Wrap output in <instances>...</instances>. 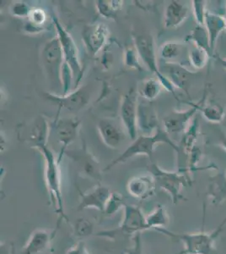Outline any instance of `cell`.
Wrapping results in <instances>:
<instances>
[{
  "label": "cell",
  "mask_w": 226,
  "mask_h": 254,
  "mask_svg": "<svg viewBox=\"0 0 226 254\" xmlns=\"http://www.w3.org/2000/svg\"><path fill=\"white\" fill-rule=\"evenodd\" d=\"M148 171L154 176L157 187L169 194L173 203H178L181 200L184 199L181 189L184 186L191 184V182L185 175L181 172L165 171L156 164L149 165Z\"/></svg>",
  "instance_id": "obj_5"
},
{
  "label": "cell",
  "mask_w": 226,
  "mask_h": 254,
  "mask_svg": "<svg viewBox=\"0 0 226 254\" xmlns=\"http://www.w3.org/2000/svg\"><path fill=\"white\" fill-rule=\"evenodd\" d=\"M53 23L57 30V38L60 41L61 47L63 50V60L64 64L71 69L73 74V78L75 81V86L77 87L80 82L83 69L79 59V51L75 44V41L71 37V35L63 28L57 18L53 17Z\"/></svg>",
  "instance_id": "obj_6"
},
{
  "label": "cell",
  "mask_w": 226,
  "mask_h": 254,
  "mask_svg": "<svg viewBox=\"0 0 226 254\" xmlns=\"http://www.w3.org/2000/svg\"><path fill=\"white\" fill-rule=\"evenodd\" d=\"M50 132V127L46 119L43 116H38L29 126L24 128L22 132V138L26 142H32L36 147L40 146H46V142Z\"/></svg>",
  "instance_id": "obj_18"
},
{
  "label": "cell",
  "mask_w": 226,
  "mask_h": 254,
  "mask_svg": "<svg viewBox=\"0 0 226 254\" xmlns=\"http://www.w3.org/2000/svg\"><path fill=\"white\" fill-rule=\"evenodd\" d=\"M204 27L209 36V45L213 53H215L218 38L221 32L226 30V17L207 10L204 19Z\"/></svg>",
  "instance_id": "obj_22"
},
{
  "label": "cell",
  "mask_w": 226,
  "mask_h": 254,
  "mask_svg": "<svg viewBox=\"0 0 226 254\" xmlns=\"http://www.w3.org/2000/svg\"><path fill=\"white\" fill-rule=\"evenodd\" d=\"M83 40L86 49L92 56H95L102 49L108 39L109 30L104 24L86 26L84 30Z\"/></svg>",
  "instance_id": "obj_17"
},
{
  "label": "cell",
  "mask_w": 226,
  "mask_h": 254,
  "mask_svg": "<svg viewBox=\"0 0 226 254\" xmlns=\"http://www.w3.org/2000/svg\"><path fill=\"white\" fill-rule=\"evenodd\" d=\"M192 9H193V14H194L195 19L198 23V26H204V19L206 15L207 9L206 1L203 0H194L192 2Z\"/></svg>",
  "instance_id": "obj_36"
},
{
  "label": "cell",
  "mask_w": 226,
  "mask_h": 254,
  "mask_svg": "<svg viewBox=\"0 0 226 254\" xmlns=\"http://www.w3.org/2000/svg\"><path fill=\"white\" fill-rule=\"evenodd\" d=\"M155 231L183 244V250L176 254H215V239L223 230L217 227L211 233L204 231L194 233H177L166 228Z\"/></svg>",
  "instance_id": "obj_3"
},
{
  "label": "cell",
  "mask_w": 226,
  "mask_h": 254,
  "mask_svg": "<svg viewBox=\"0 0 226 254\" xmlns=\"http://www.w3.org/2000/svg\"></svg>",
  "instance_id": "obj_45"
},
{
  "label": "cell",
  "mask_w": 226,
  "mask_h": 254,
  "mask_svg": "<svg viewBox=\"0 0 226 254\" xmlns=\"http://www.w3.org/2000/svg\"><path fill=\"white\" fill-rule=\"evenodd\" d=\"M137 92L131 88L123 97L120 107V117L123 127L132 140L137 137Z\"/></svg>",
  "instance_id": "obj_9"
},
{
  "label": "cell",
  "mask_w": 226,
  "mask_h": 254,
  "mask_svg": "<svg viewBox=\"0 0 226 254\" xmlns=\"http://www.w3.org/2000/svg\"><path fill=\"white\" fill-rule=\"evenodd\" d=\"M46 98L51 101L56 102L59 110L65 109L70 112H76L85 107L88 104L90 93L89 86L80 87L74 92H70L68 94L63 96L52 95L46 94Z\"/></svg>",
  "instance_id": "obj_11"
},
{
  "label": "cell",
  "mask_w": 226,
  "mask_h": 254,
  "mask_svg": "<svg viewBox=\"0 0 226 254\" xmlns=\"http://www.w3.org/2000/svg\"><path fill=\"white\" fill-rule=\"evenodd\" d=\"M147 231L146 215L139 207L126 204L123 208V220L118 229L98 232V237L113 238L118 236L130 237Z\"/></svg>",
  "instance_id": "obj_4"
},
{
  "label": "cell",
  "mask_w": 226,
  "mask_h": 254,
  "mask_svg": "<svg viewBox=\"0 0 226 254\" xmlns=\"http://www.w3.org/2000/svg\"><path fill=\"white\" fill-rule=\"evenodd\" d=\"M141 234L142 233L135 235L133 239L132 246L129 249H127L125 254H143Z\"/></svg>",
  "instance_id": "obj_38"
},
{
  "label": "cell",
  "mask_w": 226,
  "mask_h": 254,
  "mask_svg": "<svg viewBox=\"0 0 226 254\" xmlns=\"http://www.w3.org/2000/svg\"><path fill=\"white\" fill-rule=\"evenodd\" d=\"M135 44L138 55L143 60V63L149 67V69L152 72L155 73L158 80L160 81V83L162 84L163 87H165L170 93H172L176 99H178V98L175 92L174 86L160 71V68L156 61L154 39L151 36L139 35L137 38H135Z\"/></svg>",
  "instance_id": "obj_7"
},
{
  "label": "cell",
  "mask_w": 226,
  "mask_h": 254,
  "mask_svg": "<svg viewBox=\"0 0 226 254\" xmlns=\"http://www.w3.org/2000/svg\"><path fill=\"white\" fill-rule=\"evenodd\" d=\"M224 175H225V177H226V171H225V174H224Z\"/></svg>",
  "instance_id": "obj_44"
},
{
  "label": "cell",
  "mask_w": 226,
  "mask_h": 254,
  "mask_svg": "<svg viewBox=\"0 0 226 254\" xmlns=\"http://www.w3.org/2000/svg\"><path fill=\"white\" fill-rule=\"evenodd\" d=\"M169 223V214L163 205H158L154 210L146 215L147 231L166 228Z\"/></svg>",
  "instance_id": "obj_27"
},
{
  "label": "cell",
  "mask_w": 226,
  "mask_h": 254,
  "mask_svg": "<svg viewBox=\"0 0 226 254\" xmlns=\"http://www.w3.org/2000/svg\"><path fill=\"white\" fill-rule=\"evenodd\" d=\"M65 154L74 161L80 173L83 177L100 182L102 180V173L100 163L97 159L88 151L86 146L78 150L65 151Z\"/></svg>",
  "instance_id": "obj_8"
},
{
  "label": "cell",
  "mask_w": 226,
  "mask_h": 254,
  "mask_svg": "<svg viewBox=\"0 0 226 254\" xmlns=\"http://www.w3.org/2000/svg\"><path fill=\"white\" fill-rule=\"evenodd\" d=\"M43 58L49 71L57 78H62L64 60L59 38H54L46 44L43 49Z\"/></svg>",
  "instance_id": "obj_15"
},
{
  "label": "cell",
  "mask_w": 226,
  "mask_h": 254,
  "mask_svg": "<svg viewBox=\"0 0 226 254\" xmlns=\"http://www.w3.org/2000/svg\"><path fill=\"white\" fill-rule=\"evenodd\" d=\"M126 204L125 198L122 194L119 192H112V195L110 196L104 210V215L106 217L113 216L114 214L119 212L120 209H123Z\"/></svg>",
  "instance_id": "obj_33"
},
{
  "label": "cell",
  "mask_w": 226,
  "mask_h": 254,
  "mask_svg": "<svg viewBox=\"0 0 226 254\" xmlns=\"http://www.w3.org/2000/svg\"><path fill=\"white\" fill-rule=\"evenodd\" d=\"M97 3L98 11L106 18L113 17L123 5V1H98Z\"/></svg>",
  "instance_id": "obj_34"
},
{
  "label": "cell",
  "mask_w": 226,
  "mask_h": 254,
  "mask_svg": "<svg viewBox=\"0 0 226 254\" xmlns=\"http://www.w3.org/2000/svg\"><path fill=\"white\" fill-rule=\"evenodd\" d=\"M188 15L186 4L172 1L166 7L164 24L166 28H177L183 23Z\"/></svg>",
  "instance_id": "obj_23"
},
{
  "label": "cell",
  "mask_w": 226,
  "mask_h": 254,
  "mask_svg": "<svg viewBox=\"0 0 226 254\" xmlns=\"http://www.w3.org/2000/svg\"><path fill=\"white\" fill-rule=\"evenodd\" d=\"M159 68L161 74L174 86L175 88L178 87L183 90L186 94H188L190 80L194 72L190 71L183 65L167 62H164L163 65H159Z\"/></svg>",
  "instance_id": "obj_13"
},
{
  "label": "cell",
  "mask_w": 226,
  "mask_h": 254,
  "mask_svg": "<svg viewBox=\"0 0 226 254\" xmlns=\"http://www.w3.org/2000/svg\"><path fill=\"white\" fill-rule=\"evenodd\" d=\"M207 196L214 205H219L226 199V179L224 174H218L209 180Z\"/></svg>",
  "instance_id": "obj_24"
},
{
  "label": "cell",
  "mask_w": 226,
  "mask_h": 254,
  "mask_svg": "<svg viewBox=\"0 0 226 254\" xmlns=\"http://www.w3.org/2000/svg\"><path fill=\"white\" fill-rule=\"evenodd\" d=\"M36 148L40 151L45 160L44 177L46 189L50 196V201L54 208L55 213L57 215L56 230H58L63 221H69L65 213L62 191V174L60 167L62 159L59 156H55L53 152L46 146H40Z\"/></svg>",
  "instance_id": "obj_1"
},
{
  "label": "cell",
  "mask_w": 226,
  "mask_h": 254,
  "mask_svg": "<svg viewBox=\"0 0 226 254\" xmlns=\"http://www.w3.org/2000/svg\"><path fill=\"white\" fill-rule=\"evenodd\" d=\"M98 130L107 147L118 148L125 140V132L121 124L113 119H102L98 123Z\"/></svg>",
  "instance_id": "obj_20"
},
{
  "label": "cell",
  "mask_w": 226,
  "mask_h": 254,
  "mask_svg": "<svg viewBox=\"0 0 226 254\" xmlns=\"http://www.w3.org/2000/svg\"><path fill=\"white\" fill-rule=\"evenodd\" d=\"M74 236L80 241L90 237L94 233V225L86 218H79L74 225Z\"/></svg>",
  "instance_id": "obj_32"
},
{
  "label": "cell",
  "mask_w": 226,
  "mask_h": 254,
  "mask_svg": "<svg viewBox=\"0 0 226 254\" xmlns=\"http://www.w3.org/2000/svg\"><path fill=\"white\" fill-rule=\"evenodd\" d=\"M31 10H32V9L25 3H15L12 8L13 14L15 16H18V17L28 16L29 13Z\"/></svg>",
  "instance_id": "obj_39"
},
{
  "label": "cell",
  "mask_w": 226,
  "mask_h": 254,
  "mask_svg": "<svg viewBox=\"0 0 226 254\" xmlns=\"http://www.w3.org/2000/svg\"><path fill=\"white\" fill-rule=\"evenodd\" d=\"M216 60H217L219 63L221 64V66L223 67L224 69H226V59L222 58L220 55H217Z\"/></svg>",
  "instance_id": "obj_41"
},
{
  "label": "cell",
  "mask_w": 226,
  "mask_h": 254,
  "mask_svg": "<svg viewBox=\"0 0 226 254\" xmlns=\"http://www.w3.org/2000/svg\"><path fill=\"white\" fill-rule=\"evenodd\" d=\"M186 41H188L189 43H192V44H195L197 46L205 49L211 55L212 58H215V53H213L212 50L210 49L209 36H208V32H207L204 26H197L192 31V33L187 36Z\"/></svg>",
  "instance_id": "obj_30"
},
{
  "label": "cell",
  "mask_w": 226,
  "mask_h": 254,
  "mask_svg": "<svg viewBox=\"0 0 226 254\" xmlns=\"http://www.w3.org/2000/svg\"><path fill=\"white\" fill-rule=\"evenodd\" d=\"M162 87L163 86L159 80L149 79L143 81L138 93H140V95L146 100L153 101L160 94Z\"/></svg>",
  "instance_id": "obj_31"
},
{
  "label": "cell",
  "mask_w": 226,
  "mask_h": 254,
  "mask_svg": "<svg viewBox=\"0 0 226 254\" xmlns=\"http://www.w3.org/2000/svg\"><path fill=\"white\" fill-rule=\"evenodd\" d=\"M221 145L224 147V149L226 151V135L221 138Z\"/></svg>",
  "instance_id": "obj_42"
},
{
  "label": "cell",
  "mask_w": 226,
  "mask_h": 254,
  "mask_svg": "<svg viewBox=\"0 0 226 254\" xmlns=\"http://www.w3.org/2000/svg\"><path fill=\"white\" fill-rule=\"evenodd\" d=\"M226 225V218H225V219H224L223 221H222V222H221V225H219V226H218V227H219V228H220V229H221V230H223L224 226H225V225Z\"/></svg>",
  "instance_id": "obj_43"
},
{
  "label": "cell",
  "mask_w": 226,
  "mask_h": 254,
  "mask_svg": "<svg viewBox=\"0 0 226 254\" xmlns=\"http://www.w3.org/2000/svg\"><path fill=\"white\" fill-rule=\"evenodd\" d=\"M66 254H90L83 241H79L67 251Z\"/></svg>",
  "instance_id": "obj_40"
},
{
  "label": "cell",
  "mask_w": 226,
  "mask_h": 254,
  "mask_svg": "<svg viewBox=\"0 0 226 254\" xmlns=\"http://www.w3.org/2000/svg\"><path fill=\"white\" fill-rule=\"evenodd\" d=\"M80 121L75 118H56L52 124V129L55 133L57 141L63 146L59 157L62 159L67 147L74 142L77 137Z\"/></svg>",
  "instance_id": "obj_12"
},
{
  "label": "cell",
  "mask_w": 226,
  "mask_h": 254,
  "mask_svg": "<svg viewBox=\"0 0 226 254\" xmlns=\"http://www.w3.org/2000/svg\"><path fill=\"white\" fill-rule=\"evenodd\" d=\"M188 45L180 42H166L160 49V58L164 62L178 64L185 66L184 63L188 61Z\"/></svg>",
  "instance_id": "obj_21"
},
{
  "label": "cell",
  "mask_w": 226,
  "mask_h": 254,
  "mask_svg": "<svg viewBox=\"0 0 226 254\" xmlns=\"http://www.w3.org/2000/svg\"><path fill=\"white\" fill-rule=\"evenodd\" d=\"M29 23L32 27H39L43 26L46 20V15L45 11L42 9H32L28 16Z\"/></svg>",
  "instance_id": "obj_37"
},
{
  "label": "cell",
  "mask_w": 226,
  "mask_h": 254,
  "mask_svg": "<svg viewBox=\"0 0 226 254\" xmlns=\"http://www.w3.org/2000/svg\"><path fill=\"white\" fill-rule=\"evenodd\" d=\"M157 185L151 174L139 175L129 179L127 191L133 197L138 200H146L155 195Z\"/></svg>",
  "instance_id": "obj_16"
},
{
  "label": "cell",
  "mask_w": 226,
  "mask_h": 254,
  "mask_svg": "<svg viewBox=\"0 0 226 254\" xmlns=\"http://www.w3.org/2000/svg\"><path fill=\"white\" fill-rule=\"evenodd\" d=\"M138 53H137L136 47H127L125 49V64L129 68L141 70V67L139 61H138Z\"/></svg>",
  "instance_id": "obj_35"
},
{
  "label": "cell",
  "mask_w": 226,
  "mask_h": 254,
  "mask_svg": "<svg viewBox=\"0 0 226 254\" xmlns=\"http://www.w3.org/2000/svg\"><path fill=\"white\" fill-rule=\"evenodd\" d=\"M137 127L149 133L158 129V120L155 111L149 104L141 103L137 107Z\"/></svg>",
  "instance_id": "obj_25"
},
{
  "label": "cell",
  "mask_w": 226,
  "mask_h": 254,
  "mask_svg": "<svg viewBox=\"0 0 226 254\" xmlns=\"http://www.w3.org/2000/svg\"><path fill=\"white\" fill-rule=\"evenodd\" d=\"M160 142L170 145L173 149L179 153V147L172 141L169 134L166 132V130L158 128L156 131L152 135H143L135 139L132 144L130 145L120 156L116 158L104 169V171H109L116 165L125 163L129 159L138 155H147L151 158L155 150V145Z\"/></svg>",
  "instance_id": "obj_2"
},
{
  "label": "cell",
  "mask_w": 226,
  "mask_h": 254,
  "mask_svg": "<svg viewBox=\"0 0 226 254\" xmlns=\"http://www.w3.org/2000/svg\"><path fill=\"white\" fill-rule=\"evenodd\" d=\"M189 64L196 69H202L205 67L209 60L212 58L211 55L203 48L192 44V49H189Z\"/></svg>",
  "instance_id": "obj_29"
},
{
  "label": "cell",
  "mask_w": 226,
  "mask_h": 254,
  "mask_svg": "<svg viewBox=\"0 0 226 254\" xmlns=\"http://www.w3.org/2000/svg\"><path fill=\"white\" fill-rule=\"evenodd\" d=\"M192 104V108L186 110H174L164 119V130L168 134L185 132L191 119L193 118L195 114L198 112L197 106L193 103H187Z\"/></svg>",
  "instance_id": "obj_19"
},
{
  "label": "cell",
  "mask_w": 226,
  "mask_h": 254,
  "mask_svg": "<svg viewBox=\"0 0 226 254\" xmlns=\"http://www.w3.org/2000/svg\"><path fill=\"white\" fill-rule=\"evenodd\" d=\"M57 230L48 231L46 229H37L29 237L20 254H41L47 251L56 237Z\"/></svg>",
  "instance_id": "obj_14"
},
{
  "label": "cell",
  "mask_w": 226,
  "mask_h": 254,
  "mask_svg": "<svg viewBox=\"0 0 226 254\" xmlns=\"http://www.w3.org/2000/svg\"><path fill=\"white\" fill-rule=\"evenodd\" d=\"M198 111L203 114V117L207 121L213 122V123H220L223 121L226 116L225 109L221 104H218L216 102H210L209 104H194Z\"/></svg>",
  "instance_id": "obj_28"
},
{
  "label": "cell",
  "mask_w": 226,
  "mask_h": 254,
  "mask_svg": "<svg viewBox=\"0 0 226 254\" xmlns=\"http://www.w3.org/2000/svg\"><path fill=\"white\" fill-rule=\"evenodd\" d=\"M80 192V202L78 206V210L85 209H95L103 213L108 202L112 191L106 186H95L91 190L86 192H82L78 189Z\"/></svg>",
  "instance_id": "obj_10"
},
{
  "label": "cell",
  "mask_w": 226,
  "mask_h": 254,
  "mask_svg": "<svg viewBox=\"0 0 226 254\" xmlns=\"http://www.w3.org/2000/svg\"><path fill=\"white\" fill-rule=\"evenodd\" d=\"M199 135V122L197 118L193 119L192 124L189 125L187 129L183 133V136L181 141L179 147V153H183L189 156L196 147Z\"/></svg>",
  "instance_id": "obj_26"
}]
</instances>
